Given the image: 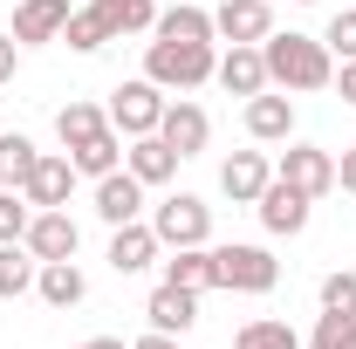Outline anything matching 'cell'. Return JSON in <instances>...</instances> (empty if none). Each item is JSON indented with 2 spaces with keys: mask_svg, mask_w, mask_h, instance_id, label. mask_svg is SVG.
<instances>
[{
  "mask_svg": "<svg viewBox=\"0 0 356 349\" xmlns=\"http://www.w3.org/2000/svg\"><path fill=\"white\" fill-rule=\"evenodd\" d=\"M158 42H220L213 35V7H192V0H178V7H158V28H151Z\"/></svg>",
  "mask_w": 356,
  "mask_h": 349,
  "instance_id": "ffe728a7",
  "label": "cell"
},
{
  "mask_svg": "<svg viewBox=\"0 0 356 349\" xmlns=\"http://www.w3.org/2000/svg\"><path fill=\"white\" fill-rule=\"evenodd\" d=\"M165 281H172V288H192V295L220 288V267H213V247H172V261H165Z\"/></svg>",
  "mask_w": 356,
  "mask_h": 349,
  "instance_id": "7402d4cb",
  "label": "cell"
},
{
  "mask_svg": "<svg viewBox=\"0 0 356 349\" xmlns=\"http://www.w3.org/2000/svg\"><path fill=\"white\" fill-rule=\"evenodd\" d=\"M144 315H151L158 336H185V329L199 322V295H192V288H172V281H158L151 302H144Z\"/></svg>",
  "mask_w": 356,
  "mask_h": 349,
  "instance_id": "d6986e66",
  "label": "cell"
},
{
  "mask_svg": "<svg viewBox=\"0 0 356 349\" xmlns=\"http://www.w3.org/2000/svg\"><path fill=\"white\" fill-rule=\"evenodd\" d=\"M302 349H356V315H336V308H322L315 315V336Z\"/></svg>",
  "mask_w": 356,
  "mask_h": 349,
  "instance_id": "f546056e",
  "label": "cell"
},
{
  "mask_svg": "<svg viewBox=\"0 0 356 349\" xmlns=\"http://www.w3.org/2000/svg\"><path fill=\"white\" fill-rule=\"evenodd\" d=\"M213 35L220 42H267L274 35V7L267 0H220L213 7Z\"/></svg>",
  "mask_w": 356,
  "mask_h": 349,
  "instance_id": "4fadbf2b",
  "label": "cell"
},
{
  "mask_svg": "<svg viewBox=\"0 0 356 349\" xmlns=\"http://www.w3.org/2000/svg\"><path fill=\"white\" fill-rule=\"evenodd\" d=\"M336 185H343V192H356V144L336 158Z\"/></svg>",
  "mask_w": 356,
  "mask_h": 349,
  "instance_id": "e575fe53",
  "label": "cell"
},
{
  "mask_svg": "<svg viewBox=\"0 0 356 349\" xmlns=\"http://www.w3.org/2000/svg\"><path fill=\"white\" fill-rule=\"evenodd\" d=\"M254 213H261V226H267V233H274V240H295V233L309 226L315 199H309V192H295L288 178H274V185H267L261 199H254Z\"/></svg>",
  "mask_w": 356,
  "mask_h": 349,
  "instance_id": "52a82bcc",
  "label": "cell"
},
{
  "mask_svg": "<svg viewBox=\"0 0 356 349\" xmlns=\"http://www.w3.org/2000/svg\"><path fill=\"white\" fill-rule=\"evenodd\" d=\"M247 137L254 144H288L295 137V96H274V83L261 96H247Z\"/></svg>",
  "mask_w": 356,
  "mask_h": 349,
  "instance_id": "9a60e30c",
  "label": "cell"
},
{
  "mask_svg": "<svg viewBox=\"0 0 356 349\" xmlns=\"http://www.w3.org/2000/svg\"><path fill=\"white\" fill-rule=\"evenodd\" d=\"M267 185H274V158H267V151H233V158L220 165V192L233 199V206H254Z\"/></svg>",
  "mask_w": 356,
  "mask_h": 349,
  "instance_id": "7c38bea8",
  "label": "cell"
},
{
  "mask_svg": "<svg viewBox=\"0 0 356 349\" xmlns=\"http://www.w3.org/2000/svg\"><path fill=\"white\" fill-rule=\"evenodd\" d=\"M21 192H28V206H35V213H48V206H69V192H76V165H69V151H42Z\"/></svg>",
  "mask_w": 356,
  "mask_h": 349,
  "instance_id": "30bf717a",
  "label": "cell"
},
{
  "mask_svg": "<svg viewBox=\"0 0 356 349\" xmlns=\"http://www.w3.org/2000/svg\"><path fill=\"white\" fill-rule=\"evenodd\" d=\"M96 7L117 35H151L158 28V0H96Z\"/></svg>",
  "mask_w": 356,
  "mask_h": 349,
  "instance_id": "f1b7e54d",
  "label": "cell"
},
{
  "mask_svg": "<svg viewBox=\"0 0 356 349\" xmlns=\"http://www.w3.org/2000/svg\"><path fill=\"white\" fill-rule=\"evenodd\" d=\"M35 274H42V261L28 254V240H0V302H21L35 288Z\"/></svg>",
  "mask_w": 356,
  "mask_h": 349,
  "instance_id": "d4e9b609",
  "label": "cell"
},
{
  "mask_svg": "<svg viewBox=\"0 0 356 349\" xmlns=\"http://www.w3.org/2000/svg\"><path fill=\"white\" fill-rule=\"evenodd\" d=\"M21 240H28V254H35V261H76V247H83V233H76L69 206H48V213H35Z\"/></svg>",
  "mask_w": 356,
  "mask_h": 349,
  "instance_id": "ba28073f",
  "label": "cell"
},
{
  "mask_svg": "<svg viewBox=\"0 0 356 349\" xmlns=\"http://www.w3.org/2000/svg\"><path fill=\"white\" fill-rule=\"evenodd\" d=\"M274 178H288L295 192H309V199H322V192H336V158H329L322 144H295V137H288V151H281V165H274Z\"/></svg>",
  "mask_w": 356,
  "mask_h": 349,
  "instance_id": "8992f818",
  "label": "cell"
},
{
  "mask_svg": "<svg viewBox=\"0 0 356 349\" xmlns=\"http://www.w3.org/2000/svg\"><path fill=\"white\" fill-rule=\"evenodd\" d=\"M213 69H220V42H151L144 48V76L158 89H199L213 83Z\"/></svg>",
  "mask_w": 356,
  "mask_h": 349,
  "instance_id": "7a4b0ae2",
  "label": "cell"
},
{
  "mask_svg": "<svg viewBox=\"0 0 356 349\" xmlns=\"http://www.w3.org/2000/svg\"><path fill=\"white\" fill-rule=\"evenodd\" d=\"M62 42L76 48V55H96L103 42H117V28L103 21V7H96V0H83V7H69V28H62Z\"/></svg>",
  "mask_w": 356,
  "mask_h": 349,
  "instance_id": "484cf974",
  "label": "cell"
},
{
  "mask_svg": "<svg viewBox=\"0 0 356 349\" xmlns=\"http://www.w3.org/2000/svg\"><path fill=\"white\" fill-rule=\"evenodd\" d=\"M151 233H158V247H206L213 240V206L199 192H172V199L151 206Z\"/></svg>",
  "mask_w": 356,
  "mask_h": 349,
  "instance_id": "3957f363",
  "label": "cell"
},
{
  "mask_svg": "<svg viewBox=\"0 0 356 349\" xmlns=\"http://www.w3.org/2000/svg\"><path fill=\"white\" fill-rule=\"evenodd\" d=\"M35 158H42V151H35V137L7 131V137H0V185H7V192H21L28 172H35Z\"/></svg>",
  "mask_w": 356,
  "mask_h": 349,
  "instance_id": "83f0119b",
  "label": "cell"
},
{
  "mask_svg": "<svg viewBox=\"0 0 356 349\" xmlns=\"http://www.w3.org/2000/svg\"><path fill=\"white\" fill-rule=\"evenodd\" d=\"M76 349H131L124 336H89V343H76Z\"/></svg>",
  "mask_w": 356,
  "mask_h": 349,
  "instance_id": "74e56055",
  "label": "cell"
},
{
  "mask_svg": "<svg viewBox=\"0 0 356 349\" xmlns=\"http://www.w3.org/2000/svg\"><path fill=\"white\" fill-rule=\"evenodd\" d=\"M261 55H267V83L288 89V96H309V89L336 83V55H329L322 35H295V28H288V35H267Z\"/></svg>",
  "mask_w": 356,
  "mask_h": 349,
  "instance_id": "6da1fadb",
  "label": "cell"
},
{
  "mask_svg": "<svg viewBox=\"0 0 356 349\" xmlns=\"http://www.w3.org/2000/svg\"><path fill=\"white\" fill-rule=\"evenodd\" d=\"M14 69H21V42L0 35V83H14Z\"/></svg>",
  "mask_w": 356,
  "mask_h": 349,
  "instance_id": "836d02e7",
  "label": "cell"
},
{
  "mask_svg": "<svg viewBox=\"0 0 356 349\" xmlns=\"http://www.w3.org/2000/svg\"><path fill=\"white\" fill-rule=\"evenodd\" d=\"M165 103H172V96L151 83V76H131V83L110 89V124H117L124 137H151L158 124H165Z\"/></svg>",
  "mask_w": 356,
  "mask_h": 349,
  "instance_id": "277c9868",
  "label": "cell"
},
{
  "mask_svg": "<svg viewBox=\"0 0 356 349\" xmlns=\"http://www.w3.org/2000/svg\"><path fill=\"white\" fill-rule=\"evenodd\" d=\"M96 131H110V110H96V103H83V96H69V103L55 110V137H62V151L89 144Z\"/></svg>",
  "mask_w": 356,
  "mask_h": 349,
  "instance_id": "cb8c5ba5",
  "label": "cell"
},
{
  "mask_svg": "<svg viewBox=\"0 0 356 349\" xmlns=\"http://www.w3.org/2000/svg\"><path fill=\"white\" fill-rule=\"evenodd\" d=\"M233 349H302V336H295L281 315H254V322H240Z\"/></svg>",
  "mask_w": 356,
  "mask_h": 349,
  "instance_id": "4316f807",
  "label": "cell"
},
{
  "mask_svg": "<svg viewBox=\"0 0 356 349\" xmlns=\"http://www.w3.org/2000/svg\"><path fill=\"white\" fill-rule=\"evenodd\" d=\"M213 267H220V288L233 295H267L281 281V261L267 247H213Z\"/></svg>",
  "mask_w": 356,
  "mask_h": 349,
  "instance_id": "5b68a950",
  "label": "cell"
},
{
  "mask_svg": "<svg viewBox=\"0 0 356 349\" xmlns=\"http://www.w3.org/2000/svg\"><path fill=\"white\" fill-rule=\"evenodd\" d=\"M213 83H220L226 96H261V89H267V55H261V42H226Z\"/></svg>",
  "mask_w": 356,
  "mask_h": 349,
  "instance_id": "9c48e42d",
  "label": "cell"
},
{
  "mask_svg": "<svg viewBox=\"0 0 356 349\" xmlns=\"http://www.w3.org/2000/svg\"><path fill=\"white\" fill-rule=\"evenodd\" d=\"M131 349H178V336H158V329H151V336H137Z\"/></svg>",
  "mask_w": 356,
  "mask_h": 349,
  "instance_id": "8d00e7d4",
  "label": "cell"
},
{
  "mask_svg": "<svg viewBox=\"0 0 356 349\" xmlns=\"http://www.w3.org/2000/svg\"><path fill=\"white\" fill-rule=\"evenodd\" d=\"M28 219H35V206H28V192L14 199V192L0 185V240H21V233H28Z\"/></svg>",
  "mask_w": 356,
  "mask_h": 349,
  "instance_id": "d6a6232c",
  "label": "cell"
},
{
  "mask_svg": "<svg viewBox=\"0 0 356 349\" xmlns=\"http://www.w3.org/2000/svg\"><path fill=\"white\" fill-rule=\"evenodd\" d=\"M35 295H42L48 308H76L89 295V274L76 261H42V274H35Z\"/></svg>",
  "mask_w": 356,
  "mask_h": 349,
  "instance_id": "44dd1931",
  "label": "cell"
},
{
  "mask_svg": "<svg viewBox=\"0 0 356 349\" xmlns=\"http://www.w3.org/2000/svg\"><path fill=\"white\" fill-rule=\"evenodd\" d=\"M165 247H158V233H151V219H131V226H110V254L103 261L117 267V274H144V267L158 261Z\"/></svg>",
  "mask_w": 356,
  "mask_h": 349,
  "instance_id": "2e32d148",
  "label": "cell"
},
{
  "mask_svg": "<svg viewBox=\"0 0 356 349\" xmlns=\"http://www.w3.org/2000/svg\"><path fill=\"white\" fill-rule=\"evenodd\" d=\"M62 28H69V0H21L7 35L21 48H35V42H62Z\"/></svg>",
  "mask_w": 356,
  "mask_h": 349,
  "instance_id": "ac0fdd59",
  "label": "cell"
},
{
  "mask_svg": "<svg viewBox=\"0 0 356 349\" xmlns=\"http://www.w3.org/2000/svg\"><path fill=\"white\" fill-rule=\"evenodd\" d=\"M69 165H76V178H110L117 165H124V131H117V124H110V131H96L89 144L69 151Z\"/></svg>",
  "mask_w": 356,
  "mask_h": 349,
  "instance_id": "603a6c76",
  "label": "cell"
},
{
  "mask_svg": "<svg viewBox=\"0 0 356 349\" xmlns=\"http://www.w3.org/2000/svg\"><path fill=\"white\" fill-rule=\"evenodd\" d=\"M322 42H329V55H336V62H356V7H350V14H329Z\"/></svg>",
  "mask_w": 356,
  "mask_h": 349,
  "instance_id": "1f68e13d",
  "label": "cell"
},
{
  "mask_svg": "<svg viewBox=\"0 0 356 349\" xmlns=\"http://www.w3.org/2000/svg\"><path fill=\"white\" fill-rule=\"evenodd\" d=\"M178 165H185V158H178V151H172V144H165L158 131H151V137H131V144H124V172H131L144 192H151V185H172V178H178Z\"/></svg>",
  "mask_w": 356,
  "mask_h": 349,
  "instance_id": "8fae6325",
  "label": "cell"
},
{
  "mask_svg": "<svg viewBox=\"0 0 356 349\" xmlns=\"http://www.w3.org/2000/svg\"><path fill=\"white\" fill-rule=\"evenodd\" d=\"M158 137L172 144L178 158H199V151L213 144V117H206L199 103H185V96H178V103H165V124H158Z\"/></svg>",
  "mask_w": 356,
  "mask_h": 349,
  "instance_id": "5bb4252c",
  "label": "cell"
},
{
  "mask_svg": "<svg viewBox=\"0 0 356 349\" xmlns=\"http://www.w3.org/2000/svg\"><path fill=\"white\" fill-rule=\"evenodd\" d=\"M322 308H336V315H356V267H336V274H322Z\"/></svg>",
  "mask_w": 356,
  "mask_h": 349,
  "instance_id": "4dcf8cb0",
  "label": "cell"
},
{
  "mask_svg": "<svg viewBox=\"0 0 356 349\" xmlns=\"http://www.w3.org/2000/svg\"><path fill=\"white\" fill-rule=\"evenodd\" d=\"M96 219L103 226H131V219H144V185H137L124 165L110 178H96Z\"/></svg>",
  "mask_w": 356,
  "mask_h": 349,
  "instance_id": "e0dca14e",
  "label": "cell"
},
{
  "mask_svg": "<svg viewBox=\"0 0 356 349\" xmlns=\"http://www.w3.org/2000/svg\"><path fill=\"white\" fill-rule=\"evenodd\" d=\"M336 96H343V103H356V62H343V69H336Z\"/></svg>",
  "mask_w": 356,
  "mask_h": 349,
  "instance_id": "d590c367",
  "label": "cell"
},
{
  "mask_svg": "<svg viewBox=\"0 0 356 349\" xmlns=\"http://www.w3.org/2000/svg\"><path fill=\"white\" fill-rule=\"evenodd\" d=\"M295 7H315V0H295Z\"/></svg>",
  "mask_w": 356,
  "mask_h": 349,
  "instance_id": "f35d334b",
  "label": "cell"
}]
</instances>
